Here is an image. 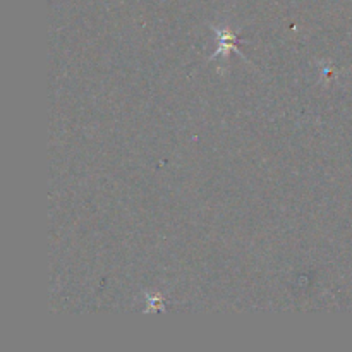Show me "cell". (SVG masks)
Wrapping results in <instances>:
<instances>
[{
	"label": "cell",
	"instance_id": "cell-1",
	"mask_svg": "<svg viewBox=\"0 0 352 352\" xmlns=\"http://www.w3.org/2000/svg\"><path fill=\"white\" fill-rule=\"evenodd\" d=\"M217 40H219V50L213 55V58L217 57H229V54L237 52L236 47V34L230 30H215Z\"/></svg>",
	"mask_w": 352,
	"mask_h": 352
}]
</instances>
